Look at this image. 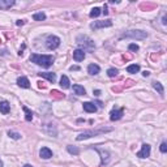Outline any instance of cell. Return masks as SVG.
<instances>
[{
	"mask_svg": "<svg viewBox=\"0 0 167 167\" xmlns=\"http://www.w3.org/2000/svg\"><path fill=\"white\" fill-rule=\"evenodd\" d=\"M30 62L35 63L37 65H41L43 68H50L54 63V58L51 55H38V54H32L30 55Z\"/></svg>",
	"mask_w": 167,
	"mask_h": 167,
	"instance_id": "6da1fadb",
	"label": "cell"
},
{
	"mask_svg": "<svg viewBox=\"0 0 167 167\" xmlns=\"http://www.w3.org/2000/svg\"><path fill=\"white\" fill-rule=\"evenodd\" d=\"M112 128H99V129H90V131H85V132L80 133L77 136L76 140L77 141H82V140H86V138H90L93 136H97V135H102V133H106V132H111Z\"/></svg>",
	"mask_w": 167,
	"mask_h": 167,
	"instance_id": "7a4b0ae2",
	"label": "cell"
},
{
	"mask_svg": "<svg viewBox=\"0 0 167 167\" xmlns=\"http://www.w3.org/2000/svg\"><path fill=\"white\" fill-rule=\"evenodd\" d=\"M76 43L79 44L80 47H84V50H93L94 47H95L94 42L89 37H86V35H79L76 39Z\"/></svg>",
	"mask_w": 167,
	"mask_h": 167,
	"instance_id": "3957f363",
	"label": "cell"
},
{
	"mask_svg": "<svg viewBox=\"0 0 167 167\" xmlns=\"http://www.w3.org/2000/svg\"><path fill=\"white\" fill-rule=\"evenodd\" d=\"M146 37L147 33L142 32V30H129L121 35V38H133V39H145Z\"/></svg>",
	"mask_w": 167,
	"mask_h": 167,
	"instance_id": "277c9868",
	"label": "cell"
},
{
	"mask_svg": "<svg viewBox=\"0 0 167 167\" xmlns=\"http://www.w3.org/2000/svg\"><path fill=\"white\" fill-rule=\"evenodd\" d=\"M46 46L48 50H56L60 46V38L56 35H50L46 39Z\"/></svg>",
	"mask_w": 167,
	"mask_h": 167,
	"instance_id": "5b68a950",
	"label": "cell"
},
{
	"mask_svg": "<svg viewBox=\"0 0 167 167\" xmlns=\"http://www.w3.org/2000/svg\"><path fill=\"white\" fill-rule=\"evenodd\" d=\"M112 26V22L111 20H105V21H94L93 24L90 25V27L93 30H97V29H101V27H110Z\"/></svg>",
	"mask_w": 167,
	"mask_h": 167,
	"instance_id": "8992f818",
	"label": "cell"
},
{
	"mask_svg": "<svg viewBox=\"0 0 167 167\" xmlns=\"http://www.w3.org/2000/svg\"><path fill=\"white\" fill-rule=\"evenodd\" d=\"M150 152H152V147H150V145H147V144H144L142 147H141V150L137 153V157L138 158H147L150 155Z\"/></svg>",
	"mask_w": 167,
	"mask_h": 167,
	"instance_id": "52a82bcc",
	"label": "cell"
},
{
	"mask_svg": "<svg viewBox=\"0 0 167 167\" xmlns=\"http://www.w3.org/2000/svg\"><path fill=\"white\" fill-rule=\"evenodd\" d=\"M123 114H124L123 108H119V110H112L110 112V119L112 121H116V120H119V119L123 118Z\"/></svg>",
	"mask_w": 167,
	"mask_h": 167,
	"instance_id": "ba28073f",
	"label": "cell"
},
{
	"mask_svg": "<svg viewBox=\"0 0 167 167\" xmlns=\"http://www.w3.org/2000/svg\"><path fill=\"white\" fill-rule=\"evenodd\" d=\"M17 85L20 86V88H24V89H29L30 88V81L27 77L25 76H21L17 79Z\"/></svg>",
	"mask_w": 167,
	"mask_h": 167,
	"instance_id": "9c48e42d",
	"label": "cell"
},
{
	"mask_svg": "<svg viewBox=\"0 0 167 167\" xmlns=\"http://www.w3.org/2000/svg\"><path fill=\"white\" fill-rule=\"evenodd\" d=\"M73 59L76 60V62H82L84 59H85V52H84V50L81 48H77L73 51Z\"/></svg>",
	"mask_w": 167,
	"mask_h": 167,
	"instance_id": "30bf717a",
	"label": "cell"
},
{
	"mask_svg": "<svg viewBox=\"0 0 167 167\" xmlns=\"http://www.w3.org/2000/svg\"><path fill=\"white\" fill-rule=\"evenodd\" d=\"M39 155H41V158H43V159H50V158L52 157V152H51V149H48V147H42L39 150Z\"/></svg>",
	"mask_w": 167,
	"mask_h": 167,
	"instance_id": "8fae6325",
	"label": "cell"
},
{
	"mask_svg": "<svg viewBox=\"0 0 167 167\" xmlns=\"http://www.w3.org/2000/svg\"><path fill=\"white\" fill-rule=\"evenodd\" d=\"M9 111H11V105L8 103L7 101H1V102H0V112H1L3 115L9 114Z\"/></svg>",
	"mask_w": 167,
	"mask_h": 167,
	"instance_id": "7c38bea8",
	"label": "cell"
},
{
	"mask_svg": "<svg viewBox=\"0 0 167 167\" xmlns=\"http://www.w3.org/2000/svg\"><path fill=\"white\" fill-rule=\"evenodd\" d=\"M99 72H101L99 65H97V64H89V67H88V73L89 74H91V76H95V74H98Z\"/></svg>",
	"mask_w": 167,
	"mask_h": 167,
	"instance_id": "4fadbf2b",
	"label": "cell"
},
{
	"mask_svg": "<svg viewBox=\"0 0 167 167\" xmlns=\"http://www.w3.org/2000/svg\"><path fill=\"white\" fill-rule=\"evenodd\" d=\"M82 107H84V111H86V112H95L97 111V106L93 102H85Z\"/></svg>",
	"mask_w": 167,
	"mask_h": 167,
	"instance_id": "5bb4252c",
	"label": "cell"
},
{
	"mask_svg": "<svg viewBox=\"0 0 167 167\" xmlns=\"http://www.w3.org/2000/svg\"><path fill=\"white\" fill-rule=\"evenodd\" d=\"M98 153L101 154L102 165H107L108 161H110V154H108V152H106V150H103V149H98Z\"/></svg>",
	"mask_w": 167,
	"mask_h": 167,
	"instance_id": "9a60e30c",
	"label": "cell"
},
{
	"mask_svg": "<svg viewBox=\"0 0 167 167\" xmlns=\"http://www.w3.org/2000/svg\"><path fill=\"white\" fill-rule=\"evenodd\" d=\"M15 5V0H0V9H8Z\"/></svg>",
	"mask_w": 167,
	"mask_h": 167,
	"instance_id": "2e32d148",
	"label": "cell"
},
{
	"mask_svg": "<svg viewBox=\"0 0 167 167\" xmlns=\"http://www.w3.org/2000/svg\"><path fill=\"white\" fill-rule=\"evenodd\" d=\"M39 76L43 77V79H47L48 81H51V82L56 81V74L52 73V72H44V73H39Z\"/></svg>",
	"mask_w": 167,
	"mask_h": 167,
	"instance_id": "e0dca14e",
	"label": "cell"
},
{
	"mask_svg": "<svg viewBox=\"0 0 167 167\" xmlns=\"http://www.w3.org/2000/svg\"><path fill=\"white\" fill-rule=\"evenodd\" d=\"M60 86H62L63 89H69V88H71V82H69V79L65 76V74H63L62 79H60Z\"/></svg>",
	"mask_w": 167,
	"mask_h": 167,
	"instance_id": "ac0fdd59",
	"label": "cell"
},
{
	"mask_svg": "<svg viewBox=\"0 0 167 167\" xmlns=\"http://www.w3.org/2000/svg\"><path fill=\"white\" fill-rule=\"evenodd\" d=\"M73 91H74V94H77V95H85L86 94V90L81 85H73Z\"/></svg>",
	"mask_w": 167,
	"mask_h": 167,
	"instance_id": "d6986e66",
	"label": "cell"
},
{
	"mask_svg": "<svg viewBox=\"0 0 167 167\" xmlns=\"http://www.w3.org/2000/svg\"><path fill=\"white\" fill-rule=\"evenodd\" d=\"M153 88H154L155 90L161 94V95H163V94H165V89H163V86H162V84H161V82L153 81Z\"/></svg>",
	"mask_w": 167,
	"mask_h": 167,
	"instance_id": "ffe728a7",
	"label": "cell"
},
{
	"mask_svg": "<svg viewBox=\"0 0 167 167\" xmlns=\"http://www.w3.org/2000/svg\"><path fill=\"white\" fill-rule=\"evenodd\" d=\"M138 71H140V65H138V64H131L127 68L128 73H137Z\"/></svg>",
	"mask_w": 167,
	"mask_h": 167,
	"instance_id": "44dd1931",
	"label": "cell"
},
{
	"mask_svg": "<svg viewBox=\"0 0 167 167\" xmlns=\"http://www.w3.org/2000/svg\"><path fill=\"white\" fill-rule=\"evenodd\" d=\"M33 20L34 21H43V20H46V15H44L43 12H38L33 16Z\"/></svg>",
	"mask_w": 167,
	"mask_h": 167,
	"instance_id": "7402d4cb",
	"label": "cell"
},
{
	"mask_svg": "<svg viewBox=\"0 0 167 167\" xmlns=\"http://www.w3.org/2000/svg\"><path fill=\"white\" fill-rule=\"evenodd\" d=\"M22 108H24V111H25V119H26V121H32V119H33V112H32V111H30L27 107H25V106H24Z\"/></svg>",
	"mask_w": 167,
	"mask_h": 167,
	"instance_id": "603a6c76",
	"label": "cell"
},
{
	"mask_svg": "<svg viewBox=\"0 0 167 167\" xmlns=\"http://www.w3.org/2000/svg\"><path fill=\"white\" fill-rule=\"evenodd\" d=\"M67 150H68L71 154H74V155H77L80 153V150H79V147H76V146H72V145H68L67 146Z\"/></svg>",
	"mask_w": 167,
	"mask_h": 167,
	"instance_id": "cb8c5ba5",
	"label": "cell"
},
{
	"mask_svg": "<svg viewBox=\"0 0 167 167\" xmlns=\"http://www.w3.org/2000/svg\"><path fill=\"white\" fill-rule=\"evenodd\" d=\"M101 9H99V8H93V9H91V12H90V17L91 18H94V17H98L99 15H101Z\"/></svg>",
	"mask_w": 167,
	"mask_h": 167,
	"instance_id": "d4e9b609",
	"label": "cell"
},
{
	"mask_svg": "<svg viewBox=\"0 0 167 167\" xmlns=\"http://www.w3.org/2000/svg\"><path fill=\"white\" fill-rule=\"evenodd\" d=\"M8 136H9L11 138H13V140H20V138H21V135H20V133L12 132V131H9V132H8Z\"/></svg>",
	"mask_w": 167,
	"mask_h": 167,
	"instance_id": "484cf974",
	"label": "cell"
},
{
	"mask_svg": "<svg viewBox=\"0 0 167 167\" xmlns=\"http://www.w3.org/2000/svg\"><path fill=\"white\" fill-rule=\"evenodd\" d=\"M118 73L119 72H118V69L116 68H110L107 71V76L108 77H115V76H118Z\"/></svg>",
	"mask_w": 167,
	"mask_h": 167,
	"instance_id": "4316f807",
	"label": "cell"
},
{
	"mask_svg": "<svg viewBox=\"0 0 167 167\" xmlns=\"http://www.w3.org/2000/svg\"><path fill=\"white\" fill-rule=\"evenodd\" d=\"M128 48H129V51H133V52H136V51H138V48H140V47L137 46V44L136 43H131L129 46H128Z\"/></svg>",
	"mask_w": 167,
	"mask_h": 167,
	"instance_id": "83f0119b",
	"label": "cell"
},
{
	"mask_svg": "<svg viewBox=\"0 0 167 167\" xmlns=\"http://www.w3.org/2000/svg\"><path fill=\"white\" fill-rule=\"evenodd\" d=\"M159 150H161L162 153H166V152H167V144H166V142H162V144H161Z\"/></svg>",
	"mask_w": 167,
	"mask_h": 167,
	"instance_id": "f1b7e54d",
	"label": "cell"
},
{
	"mask_svg": "<svg viewBox=\"0 0 167 167\" xmlns=\"http://www.w3.org/2000/svg\"><path fill=\"white\" fill-rule=\"evenodd\" d=\"M69 69H71V71H79V69H80V67H77V65H72Z\"/></svg>",
	"mask_w": 167,
	"mask_h": 167,
	"instance_id": "f546056e",
	"label": "cell"
},
{
	"mask_svg": "<svg viewBox=\"0 0 167 167\" xmlns=\"http://www.w3.org/2000/svg\"><path fill=\"white\" fill-rule=\"evenodd\" d=\"M102 12H103L105 15H107V13H108V11H107V5H105V7H103V11H102Z\"/></svg>",
	"mask_w": 167,
	"mask_h": 167,
	"instance_id": "4dcf8cb0",
	"label": "cell"
},
{
	"mask_svg": "<svg viewBox=\"0 0 167 167\" xmlns=\"http://www.w3.org/2000/svg\"><path fill=\"white\" fill-rule=\"evenodd\" d=\"M149 74H150V72H149V71H145V72L142 73V76H144V77H147Z\"/></svg>",
	"mask_w": 167,
	"mask_h": 167,
	"instance_id": "1f68e13d",
	"label": "cell"
},
{
	"mask_svg": "<svg viewBox=\"0 0 167 167\" xmlns=\"http://www.w3.org/2000/svg\"><path fill=\"white\" fill-rule=\"evenodd\" d=\"M16 24H17V25H24V24H25V22H24V21H22V20H18L17 22H16Z\"/></svg>",
	"mask_w": 167,
	"mask_h": 167,
	"instance_id": "d6a6232c",
	"label": "cell"
},
{
	"mask_svg": "<svg viewBox=\"0 0 167 167\" xmlns=\"http://www.w3.org/2000/svg\"><path fill=\"white\" fill-rule=\"evenodd\" d=\"M99 94H101V91L99 90H94V95H99Z\"/></svg>",
	"mask_w": 167,
	"mask_h": 167,
	"instance_id": "836d02e7",
	"label": "cell"
},
{
	"mask_svg": "<svg viewBox=\"0 0 167 167\" xmlns=\"http://www.w3.org/2000/svg\"><path fill=\"white\" fill-rule=\"evenodd\" d=\"M0 167H4V165H3V161L0 159Z\"/></svg>",
	"mask_w": 167,
	"mask_h": 167,
	"instance_id": "e575fe53",
	"label": "cell"
},
{
	"mask_svg": "<svg viewBox=\"0 0 167 167\" xmlns=\"http://www.w3.org/2000/svg\"><path fill=\"white\" fill-rule=\"evenodd\" d=\"M24 167H33V166H32V165H25Z\"/></svg>",
	"mask_w": 167,
	"mask_h": 167,
	"instance_id": "d590c367",
	"label": "cell"
}]
</instances>
